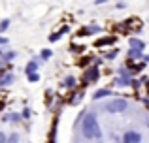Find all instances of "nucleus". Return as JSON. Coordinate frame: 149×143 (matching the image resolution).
<instances>
[{
  "instance_id": "obj_24",
  "label": "nucleus",
  "mask_w": 149,
  "mask_h": 143,
  "mask_svg": "<svg viewBox=\"0 0 149 143\" xmlns=\"http://www.w3.org/2000/svg\"><path fill=\"white\" fill-rule=\"evenodd\" d=\"M146 106H147V107H149V98H146Z\"/></svg>"
},
{
  "instance_id": "obj_20",
  "label": "nucleus",
  "mask_w": 149,
  "mask_h": 143,
  "mask_svg": "<svg viewBox=\"0 0 149 143\" xmlns=\"http://www.w3.org/2000/svg\"><path fill=\"white\" fill-rule=\"evenodd\" d=\"M0 143H8V137H6V134H2V132H0Z\"/></svg>"
},
{
  "instance_id": "obj_9",
  "label": "nucleus",
  "mask_w": 149,
  "mask_h": 143,
  "mask_svg": "<svg viewBox=\"0 0 149 143\" xmlns=\"http://www.w3.org/2000/svg\"><path fill=\"white\" fill-rule=\"evenodd\" d=\"M11 81H13V73H6V75L0 77V87H8Z\"/></svg>"
},
{
  "instance_id": "obj_16",
  "label": "nucleus",
  "mask_w": 149,
  "mask_h": 143,
  "mask_svg": "<svg viewBox=\"0 0 149 143\" xmlns=\"http://www.w3.org/2000/svg\"><path fill=\"white\" fill-rule=\"evenodd\" d=\"M17 141H19L17 134H10V136H8V143H17Z\"/></svg>"
},
{
  "instance_id": "obj_19",
  "label": "nucleus",
  "mask_w": 149,
  "mask_h": 143,
  "mask_svg": "<svg viewBox=\"0 0 149 143\" xmlns=\"http://www.w3.org/2000/svg\"><path fill=\"white\" fill-rule=\"evenodd\" d=\"M115 57H117V51H115V49H113V51H109V53H108V55H106V59H109V60H113V59H115Z\"/></svg>"
},
{
  "instance_id": "obj_6",
  "label": "nucleus",
  "mask_w": 149,
  "mask_h": 143,
  "mask_svg": "<svg viewBox=\"0 0 149 143\" xmlns=\"http://www.w3.org/2000/svg\"><path fill=\"white\" fill-rule=\"evenodd\" d=\"M66 32H68V26H62L61 30H57V32L51 34V36H49V41H58V38H61L62 34H66Z\"/></svg>"
},
{
  "instance_id": "obj_11",
  "label": "nucleus",
  "mask_w": 149,
  "mask_h": 143,
  "mask_svg": "<svg viewBox=\"0 0 149 143\" xmlns=\"http://www.w3.org/2000/svg\"><path fill=\"white\" fill-rule=\"evenodd\" d=\"M36 70H38V64L34 62V60L26 64V73H29V75H30V73H36Z\"/></svg>"
},
{
  "instance_id": "obj_18",
  "label": "nucleus",
  "mask_w": 149,
  "mask_h": 143,
  "mask_svg": "<svg viewBox=\"0 0 149 143\" xmlns=\"http://www.w3.org/2000/svg\"><path fill=\"white\" fill-rule=\"evenodd\" d=\"M38 79H40V75H38V73H30V75H29V81H30V83H36Z\"/></svg>"
},
{
  "instance_id": "obj_25",
  "label": "nucleus",
  "mask_w": 149,
  "mask_h": 143,
  "mask_svg": "<svg viewBox=\"0 0 149 143\" xmlns=\"http://www.w3.org/2000/svg\"><path fill=\"white\" fill-rule=\"evenodd\" d=\"M146 60H147V62H149V57H146Z\"/></svg>"
},
{
  "instance_id": "obj_14",
  "label": "nucleus",
  "mask_w": 149,
  "mask_h": 143,
  "mask_svg": "<svg viewBox=\"0 0 149 143\" xmlns=\"http://www.w3.org/2000/svg\"><path fill=\"white\" fill-rule=\"evenodd\" d=\"M13 59H15V53H13V51H10V53H6V55H4V59H2V60H4V62H10V60H13Z\"/></svg>"
},
{
  "instance_id": "obj_13",
  "label": "nucleus",
  "mask_w": 149,
  "mask_h": 143,
  "mask_svg": "<svg viewBox=\"0 0 149 143\" xmlns=\"http://www.w3.org/2000/svg\"><path fill=\"white\" fill-rule=\"evenodd\" d=\"M8 26H10V19H4V21H0V32L8 30Z\"/></svg>"
},
{
  "instance_id": "obj_22",
  "label": "nucleus",
  "mask_w": 149,
  "mask_h": 143,
  "mask_svg": "<svg viewBox=\"0 0 149 143\" xmlns=\"http://www.w3.org/2000/svg\"><path fill=\"white\" fill-rule=\"evenodd\" d=\"M23 117L29 119V117H30V111H29V109H25V111H23Z\"/></svg>"
},
{
  "instance_id": "obj_2",
  "label": "nucleus",
  "mask_w": 149,
  "mask_h": 143,
  "mask_svg": "<svg viewBox=\"0 0 149 143\" xmlns=\"http://www.w3.org/2000/svg\"><path fill=\"white\" fill-rule=\"evenodd\" d=\"M127 106H128V102L125 98H113V100H109L108 104H106V111L108 113H123L125 109H127Z\"/></svg>"
},
{
  "instance_id": "obj_21",
  "label": "nucleus",
  "mask_w": 149,
  "mask_h": 143,
  "mask_svg": "<svg viewBox=\"0 0 149 143\" xmlns=\"http://www.w3.org/2000/svg\"><path fill=\"white\" fill-rule=\"evenodd\" d=\"M8 44V38H4V36H0V45H6Z\"/></svg>"
},
{
  "instance_id": "obj_10",
  "label": "nucleus",
  "mask_w": 149,
  "mask_h": 143,
  "mask_svg": "<svg viewBox=\"0 0 149 143\" xmlns=\"http://www.w3.org/2000/svg\"><path fill=\"white\" fill-rule=\"evenodd\" d=\"M128 57H130V59H143V51H140V49H130V51H128Z\"/></svg>"
},
{
  "instance_id": "obj_23",
  "label": "nucleus",
  "mask_w": 149,
  "mask_h": 143,
  "mask_svg": "<svg viewBox=\"0 0 149 143\" xmlns=\"http://www.w3.org/2000/svg\"><path fill=\"white\" fill-rule=\"evenodd\" d=\"M104 2H108V0H95V4H104Z\"/></svg>"
},
{
  "instance_id": "obj_15",
  "label": "nucleus",
  "mask_w": 149,
  "mask_h": 143,
  "mask_svg": "<svg viewBox=\"0 0 149 143\" xmlns=\"http://www.w3.org/2000/svg\"><path fill=\"white\" fill-rule=\"evenodd\" d=\"M64 85H66V87H70V88H72V87H74V85H76V79H74V77H72V75H70V77H66V81H64Z\"/></svg>"
},
{
  "instance_id": "obj_7",
  "label": "nucleus",
  "mask_w": 149,
  "mask_h": 143,
  "mask_svg": "<svg viewBox=\"0 0 149 143\" xmlns=\"http://www.w3.org/2000/svg\"><path fill=\"white\" fill-rule=\"evenodd\" d=\"M109 94H111V90H109V88H100V90L95 92V96H93V98H95V100H100V98H108Z\"/></svg>"
},
{
  "instance_id": "obj_4",
  "label": "nucleus",
  "mask_w": 149,
  "mask_h": 143,
  "mask_svg": "<svg viewBox=\"0 0 149 143\" xmlns=\"http://www.w3.org/2000/svg\"><path fill=\"white\" fill-rule=\"evenodd\" d=\"M117 41L115 36H106V38H100L98 41H96V47H104V45H113Z\"/></svg>"
},
{
  "instance_id": "obj_5",
  "label": "nucleus",
  "mask_w": 149,
  "mask_h": 143,
  "mask_svg": "<svg viewBox=\"0 0 149 143\" xmlns=\"http://www.w3.org/2000/svg\"><path fill=\"white\" fill-rule=\"evenodd\" d=\"M98 70H96V68H89L87 72H85V81H96L98 79Z\"/></svg>"
},
{
  "instance_id": "obj_3",
  "label": "nucleus",
  "mask_w": 149,
  "mask_h": 143,
  "mask_svg": "<svg viewBox=\"0 0 149 143\" xmlns=\"http://www.w3.org/2000/svg\"><path fill=\"white\" fill-rule=\"evenodd\" d=\"M140 141H142V136H140L138 132H134V130H128V132H125L123 143H140Z\"/></svg>"
},
{
  "instance_id": "obj_8",
  "label": "nucleus",
  "mask_w": 149,
  "mask_h": 143,
  "mask_svg": "<svg viewBox=\"0 0 149 143\" xmlns=\"http://www.w3.org/2000/svg\"><path fill=\"white\" fill-rule=\"evenodd\" d=\"M143 47H146V44H143L142 40H136V38L130 40V49H140V51H143Z\"/></svg>"
},
{
  "instance_id": "obj_17",
  "label": "nucleus",
  "mask_w": 149,
  "mask_h": 143,
  "mask_svg": "<svg viewBox=\"0 0 149 143\" xmlns=\"http://www.w3.org/2000/svg\"><path fill=\"white\" fill-rule=\"evenodd\" d=\"M51 55H53V53H51L49 49H44V51H42V59H44V60H47Z\"/></svg>"
},
{
  "instance_id": "obj_12",
  "label": "nucleus",
  "mask_w": 149,
  "mask_h": 143,
  "mask_svg": "<svg viewBox=\"0 0 149 143\" xmlns=\"http://www.w3.org/2000/svg\"><path fill=\"white\" fill-rule=\"evenodd\" d=\"M119 75L123 77V79H132L130 73H128V68H121V70H119Z\"/></svg>"
},
{
  "instance_id": "obj_1",
  "label": "nucleus",
  "mask_w": 149,
  "mask_h": 143,
  "mask_svg": "<svg viewBox=\"0 0 149 143\" xmlns=\"http://www.w3.org/2000/svg\"><path fill=\"white\" fill-rule=\"evenodd\" d=\"M81 130H83V136L87 140H98L102 136L100 132V124H98V119H96L95 113H87L83 117V122H81Z\"/></svg>"
}]
</instances>
